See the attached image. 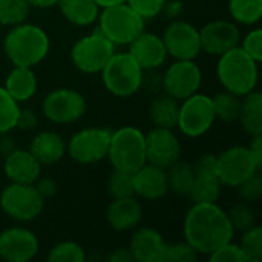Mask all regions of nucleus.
I'll list each match as a JSON object with an SVG mask.
<instances>
[{"mask_svg":"<svg viewBox=\"0 0 262 262\" xmlns=\"http://www.w3.org/2000/svg\"><path fill=\"white\" fill-rule=\"evenodd\" d=\"M126 0H95V3L100 8H106V6H112V5H118V3H124Z\"/></svg>","mask_w":262,"mask_h":262,"instance_id":"603ef678","label":"nucleus"},{"mask_svg":"<svg viewBox=\"0 0 262 262\" xmlns=\"http://www.w3.org/2000/svg\"><path fill=\"white\" fill-rule=\"evenodd\" d=\"M5 54L14 66L32 68L41 63L49 52V37L37 25L18 23L5 37Z\"/></svg>","mask_w":262,"mask_h":262,"instance_id":"f03ea898","label":"nucleus"},{"mask_svg":"<svg viewBox=\"0 0 262 262\" xmlns=\"http://www.w3.org/2000/svg\"><path fill=\"white\" fill-rule=\"evenodd\" d=\"M249 150L255 160V163L258 164V167H262V134L261 135H253L252 141L249 144Z\"/></svg>","mask_w":262,"mask_h":262,"instance_id":"49530a36","label":"nucleus"},{"mask_svg":"<svg viewBox=\"0 0 262 262\" xmlns=\"http://www.w3.org/2000/svg\"><path fill=\"white\" fill-rule=\"evenodd\" d=\"M112 167L117 170L134 173L146 161V143L144 134L134 126H123L112 130L107 157Z\"/></svg>","mask_w":262,"mask_h":262,"instance_id":"39448f33","label":"nucleus"},{"mask_svg":"<svg viewBox=\"0 0 262 262\" xmlns=\"http://www.w3.org/2000/svg\"><path fill=\"white\" fill-rule=\"evenodd\" d=\"M243 233L239 247L246 256V261L259 262L262 259V229L255 224Z\"/></svg>","mask_w":262,"mask_h":262,"instance_id":"c9c22d12","label":"nucleus"},{"mask_svg":"<svg viewBox=\"0 0 262 262\" xmlns=\"http://www.w3.org/2000/svg\"><path fill=\"white\" fill-rule=\"evenodd\" d=\"M3 172L11 183L34 184L40 177L41 164L29 150L14 149L5 155Z\"/></svg>","mask_w":262,"mask_h":262,"instance_id":"aec40b11","label":"nucleus"},{"mask_svg":"<svg viewBox=\"0 0 262 262\" xmlns=\"http://www.w3.org/2000/svg\"><path fill=\"white\" fill-rule=\"evenodd\" d=\"M163 12L169 17V18H177L181 12H183V3L180 0H166Z\"/></svg>","mask_w":262,"mask_h":262,"instance_id":"de8ad7c7","label":"nucleus"},{"mask_svg":"<svg viewBox=\"0 0 262 262\" xmlns=\"http://www.w3.org/2000/svg\"><path fill=\"white\" fill-rule=\"evenodd\" d=\"M236 189L239 192V196L246 203H258L262 198V178L259 172L244 180Z\"/></svg>","mask_w":262,"mask_h":262,"instance_id":"58836bf2","label":"nucleus"},{"mask_svg":"<svg viewBox=\"0 0 262 262\" xmlns=\"http://www.w3.org/2000/svg\"><path fill=\"white\" fill-rule=\"evenodd\" d=\"M259 170L249 147L233 146L216 155L215 173L223 186L238 187L244 180Z\"/></svg>","mask_w":262,"mask_h":262,"instance_id":"9b49d317","label":"nucleus"},{"mask_svg":"<svg viewBox=\"0 0 262 262\" xmlns=\"http://www.w3.org/2000/svg\"><path fill=\"white\" fill-rule=\"evenodd\" d=\"M180 115V101L166 92L157 95L149 106V117L155 127L175 129L178 124Z\"/></svg>","mask_w":262,"mask_h":262,"instance_id":"393cba45","label":"nucleus"},{"mask_svg":"<svg viewBox=\"0 0 262 262\" xmlns=\"http://www.w3.org/2000/svg\"><path fill=\"white\" fill-rule=\"evenodd\" d=\"M48 261L51 262H84L86 261V253L83 247L74 241H63L55 244L49 253H48Z\"/></svg>","mask_w":262,"mask_h":262,"instance_id":"f704fd0d","label":"nucleus"},{"mask_svg":"<svg viewBox=\"0 0 262 262\" xmlns=\"http://www.w3.org/2000/svg\"><path fill=\"white\" fill-rule=\"evenodd\" d=\"M203 83V72L193 60H177L163 75V89L178 101L196 94Z\"/></svg>","mask_w":262,"mask_h":262,"instance_id":"ddd939ff","label":"nucleus"},{"mask_svg":"<svg viewBox=\"0 0 262 262\" xmlns=\"http://www.w3.org/2000/svg\"><path fill=\"white\" fill-rule=\"evenodd\" d=\"M84 97L74 89L58 88L51 91L41 104L43 115L55 124H69L80 120L86 112Z\"/></svg>","mask_w":262,"mask_h":262,"instance_id":"f8f14e48","label":"nucleus"},{"mask_svg":"<svg viewBox=\"0 0 262 262\" xmlns=\"http://www.w3.org/2000/svg\"><path fill=\"white\" fill-rule=\"evenodd\" d=\"M246 54H249L255 61L261 63L262 60V29L250 31L239 46Z\"/></svg>","mask_w":262,"mask_h":262,"instance_id":"79ce46f5","label":"nucleus"},{"mask_svg":"<svg viewBox=\"0 0 262 262\" xmlns=\"http://www.w3.org/2000/svg\"><path fill=\"white\" fill-rule=\"evenodd\" d=\"M29 152L40 164H55L66 154V141L57 132L43 130L34 137Z\"/></svg>","mask_w":262,"mask_h":262,"instance_id":"5701e85b","label":"nucleus"},{"mask_svg":"<svg viewBox=\"0 0 262 262\" xmlns=\"http://www.w3.org/2000/svg\"><path fill=\"white\" fill-rule=\"evenodd\" d=\"M215 111L212 97L204 94H193L180 103V115L177 127L189 138L203 137L215 123Z\"/></svg>","mask_w":262,"mask_h":262,"instance_id":"1a4fd4ad","label":"nucleus"},{"mask_svg":"<svg viewBox=\"0 0 262 262\" xmlns=\"http://www.w3.org/2000/svg\"><path fill=\"white\" fill-rule=\"evenodd\" d=\"M38 238L29 229L11 227L0 233V258L8 262H28L38 253Z\"/></svg>","mask_w":262,"mask_h":262,"instance_id":"dca6fc26","label":"nucleus"},{"mask_svg":"<svg viewBox=\"0 0 262 262\" xmlns=\"http://www.w3.org/2000/svg\"><path fill=\"white\" fill-rule=\"evenodd\" d=\"M107 193L112 196V200L135 196L132 173L114 169L107 180Z\"/></svg>","mask_w":262,"mask_h":262,"instance_id":"72a5a7b5","label":"nucleus"},{"mask_svg":"<svg viewBox=\"0 0 262 262\" xmlns=\"http://www.w3.org/2000/svg\"><path fill=\"white\" fill-rule=\"evenodd\" d=\"M45 206V200L34 184L9 183L0 193V207L12 220L28 223L35 220Z\"/></svg>","mask_w":262,"mask_h":262,"instance_id":"0eeeda50","label":"nucleus"},{"mask_svg":"<svg viewBox=\"0 0 262 262\" xmlns=\"http://www.w3.org/2000/svg\"><path fill=\"white\" fill-rule=\"evenodd\" d=\"M107 261L109 262H134V256L127 249H117L114 250L109 256H107Z\"/></svg>","mask_w":262,"mask_h":262,"instance_id":"09e8293b","label":"nucleus"},{"mask_svg":"<svg viewBox=\"0 0 262 262\" xmlns=\"http://www.w3.org/2000/svg\"><path fill=\"white\" fill-rule=\"evenodd\" d=\"M130 57L140 64L143 71L158 69L167 58L164 41L160 35L150 32H141L129 45Z\"/></svg>","mask_w":262,"mask_h":262,"instance_id":"a211bd4d","label":"nucleus"},{"mask_svg":"<svg viewBox=\"0 0 262 262\" xmlns=\"http://www.w3.org/2000/svg\"><path fill=\"white\" fill-rule=\"evenodd\" d=\"M57 6L63 17L75 26H89L100 14V6L95 0H58Z\"/></svg>","mask_w":262,"mask_h":262,"instance_id":"a878e982","label":"nucleus"},{"mask_svg":"<svg viewBox=\"0 0 262 262\" xmlns=\"http://www.w3.org/2000/svg\"><path fill=\"white\" fill-rule=\"evenodd\" d=\"M258 64L259 63L246 54L239 46H235L220 55L216 75L226 91L244 97L258 86Z\"/></svg>","mask_w":262,"mask_h":262,"instance_id":"7ed1b4c3","label":"nucleus"},{"mask_svg":"<svg viewBox=\"0 0 262 262\" xmlns=\"http://www.w3.org/2000/svg\"><path fill=\"white\" fill-rule=\"evenodd\" d=\"M209 259L212 262H247L239 244H233L232 241L210 253Z\"/></svg>","mask_w":262,"mask_h":262,"instance_id":"a19ab883","label":"nucleus"},{"mask_svg":"<svg viewBox=\"0 0 262 262\" xmlns=\"http://www.w3.org/2000/svg\"><path fill=\"white\" fill-rule=\"evenodd\" d=\"M212 103H213V111H215L216 120H221L224 123L238 121L239 111H241V97L239 95L224 89L212 98Z\"/></svg>","mask_w":262,"mask_h":262,"instance_id":"c756f323","label":"nucleus"},{"mask_svg":"<svg viewBox=\"0 0 262 262\" xmlns=\"http://www.w3.org/2000/svg\"><path fill=\"white\" fill-rule=\"evenodd\" d=\"M166 173H167L169 190H172L181 196H189L193 180H195L193 164L178 160L170 167L166 169Z\"/></svg>","mask_w":262,"mask_h":262,"instance_id":"c85d7f7f","label":"nucleus"},{"mask_svg":"<svg viewBox=\"0 0 262 262\" xmlns=\"http://www.w3.org/2000/svg\"><path fill=\"white\" fill-rule=\"evenodd\" d=\"M126 3L144 20L155 18L163 12L166 0H126Z\"/></svg>","mask_w":262,"mask_h":262,"instance_id":"ea45409f","label":"nucleus"},{"mask_svg":"<svg viewBox=\"0 0 262 262\" xmlns=\"http://www.w3.org/2000/svg\"><path fill=\"white\" fill-rule=\"evenodd\" d=\"M37 123H38V118L32 109H21L20 107L15 127H18L21 130H31V129L37 127Z\"/></svg>","mask_w":262,"mask_h":262,"instance_id":"37998d69","label":"nucleus"},{"mask_svg":"<svg viewBox=\"0 0 262 262\" xmlns=\"http://www.w3.org/2000/svg\"><path fill=\"white\" fill-rule=\"evenodd\" d=\"M132 178L135 196H140L143 200L155 201L163 198L169 192L166 169H161L155 164L146 163L132 173Z\"/></svg>","mask_w":262,"mask_h":262,"instance_id":"6ab92c4d","label":"nucleus"},{"mask_svg":"<svg viewBox=\"0 0 262 262\" xmlns=\"http://www.w3.org/2000/svg\"><path fill=\"white\" fill-rule=\"evenodd\" d=\"M166 241L163 235L150 227H140L130 238L129 250L134 261L138 262H163Z\"/></svg>","mask_w":262,"mask_h":262,"instance_id":"412c9836","label":"nucleus"},{"mask_svg":"<svg viewBox=\"0 0 262 262\" xmlns=\"http://www.w3.org/2000/svg\"><path fill=\"white\" fill-rule=\"evenodd\" d=\"M18 111V103L6 92L5 88L0 86V135L15 129Z\"/></svg>","mask_w":262,"mask_h":262,"instance_id":"473e14b6","label":"nucleus"},{"mask_svg":"<svg viewBox=\"0 0 262 262\" xmlns=\"http://www.w3.org/2000/svg\"><path fill=\"white\" fill-rule=\"evenodd\" d=\"M98 14V31L114 45L127 46L144 31V18L140 17L126 2L101 8Z\"/></svg>","mask_w":262,"mask_h":262,"instance_id":"20e7f679","label":"nucleus"},{"mask_svg":"<svg viewBox=\"0 0 262 262\" xmlns=\"http://www.w3.org/2000/svg\"><path fill=\"white\" fill-rule=\"evenodd\" d=\"M167 55L175 60H193L201 52L200 29L184 20H173L163 34Z\"/></svg>","mask_w":262,"mask_h":262,"instance_id":"4468645a","label":"nucleus"},{"mask_svg":"<svg viewBox=\"0 0 262 262\" xmlns=\"http://www.w3.org/2000/svg\"><path fill=\"white\" fill-rule=\"evenodd\" d=\"M26 0H0V26H15L23 23L29 15Z\"/></svg>","mask_w":262,"mask_h":262,"instance_id":"2f4dec72","label":"nucleus"},{"mask_svg":"<svg viewBox=\"0 0 262 262\" xmlns=\"http://www.w3.org/2000/svg\"><path fill=\"white\" fill-rule=\"evenodd\" d=\"M215 164H216V155L204 154L196 160V163L193 164V169H195V173L215 172Z\"/></svg>","mask_w":262,"mask_h":262,"instance_id":"a18cd8bd","label":"nucleus"},{"mask_svg":"<svg viewBox=\"0 0 262 262\" xmlns=\"http://www.w3.org/2000/svg\"><path fill=\"white\" fill-rule=\"evenodd\" d=\"M196 259L198 253L189 243L166 244L163 262H193Z\"/></svg>","mask_w":262,"mask_h":262,"instance_id":"4c0bfd02","label":"nucleus"},{"mask_svg":"<svg viewBox=\"0 0 262 262\" xmlns=\"http://www.w3.org/2000/svg\"><path fill=\"white\" fill-rule=\"evenodd\" d=\"M29 3L31 8H40V9H46V8H52L58 3V0H26Z\"/></svg>","mask_w":262,"mask_h":262,"instance_id":"8fccbe9b","label":"nucleus"},{"mask_svg":"<svg viewBox=\"0 0 262 262\" xmlns=\"http://www.w3.org/2000/svg\"><path fill=\"white\" fill-rule=\"evenodd\" d=\"M3 88L17 103H23L32 98L37 92V77L32 68L14 66L8 74Z\"/></svg>","mask_w":262,"mask_h":262,"instance_id":"b1692460","label":"nucleus"},{"mask_svg":"<svg viewBox=\"0 0 262 262\" xmlns=\"http://www.w3.org/2000/svg\"><path fill=\"white\" fill-rule=\"evenodd\" d=\"M227 218L235 232H246L256 224V218H255L252 207L244 203L235 204L227 212Z\"/></svg>","mask_w":262,"mask_h":262,"instance_id":"e433bc0d","label":"nucleus"},{"mask_svg":"<svg viewBox=\"0 0 262 262\" xmlns=\"http://www.w3.org/2000/svg\"><path fill=\"white\" fill-rule=\"evenodd\" d=\"M100 74L106 91L118 98L132 97L143 86L144 71L129 52L114 54Z\"/></svg>","mask_w":262,"mask_h":262,"instance_id":"423d86ee","label":"nucleus"},{"mask_svg":"<svg viewBox=\"0 0 262 262\" xmlns=\"http://www.w3.org/2000/svg\"><path fill=\"white\" fill-rule=\"evenodd\" d=\"M243 129L250 135H261L262 134V95L256 89L246 94L241 100V111L239 118Z\"/></svg>","mask_w":262,"mask_h":262,"instance_id":"bb28decb","label":"nucleus"},{"mask_svg":"<svg viewBox=\"0 0 262 262\" xmlns=\"http://www.w3.org/2000/svg\"><path fill=\"white\" fill-rule=\"evenodd\" d=\"M229 12L236 23L255 25L262 17V0H229Z\"/></svg>","mask_w":262,"mask_h":262,"instance_id":"7c9ffc66","label":"nucleus"},{"mask_svg":"<svg viewBox=\"0 0 262 262\" xmlns=\"http://www.w3.org/2000/svg\"><path fill=\"white\" fill-rule=\"evenodd\" d=\"M109 226L117 232H129L137 229L143 218V207L135 196L114 200L106 212Z\"/></svg>","mask_w":262,"mask_h":262,"instance_id":"4be33fe9","label":"nucleus"},{"mask_svg":"<svg viewBox=\"0 0 262 262\" xmlns=\"http://www.w3.org/2000/svg\"><path fill=\"white\" fill-rule=\"evenodd\" d=\"M34 186H35L37 192L41 195L43 200L52 198L57 193V183L54 180H51V178H40L38 177V180L34 183Z\"/></svg>","mask_w":262,"mask_h":262,"instance_id":"c03bdc74","label":"nucleus"},{"mask_svg":"<svg viewBox=\"0 0 262 262\" xmlns=\"http://www.w3.org/2000/svg\"><path fill=\"white\" fill-rule=\"evenodd\" d=\"M201 51L210 55H221L241 41V32L233 21L213 20L200 29Z\"/></svg>","mask_w":262,"mask_h":262,"instance_id":"f3484780","label":"nucleus"},{"mask_svg":"<svg viewBox=\"0 0 262 262\" xmlns=\"http://www.w3.org/2000/svg\"><path fill=\"white\" fill-rule=\"evenodd\" d=\"M14 144H12V140L11 138H2L0 140V154H5L8 155L11 150H14Z\"/></svg>","mask_w":262,"mask_h":262,"instance_id":"3c124183","label":"nucleus"},{"mask_svg":"<svg viewBox=\"0 0 262 262\" xmlns=\"http://www.w3.org/2000/svg\"><path fill=\"white\" fill-rule=\"evenodd\" d=\"M223 184L215 172L195 173L189 196L193 203H216L221 196Z\"/></svg>","mask_w":262,"mask_h":262,"instance_id":"cd10ccee","label":"nucleus"},{"mask_svg":"<svg viewBox=\"0 0 262 262\" xmlns=\"http://www.w3.org/2000/svg\"><path fill=\"white\" fill-rule=\"evenodd\" d=\"M112 130L107 127H88L74 134L66 152L78 164H95L107 157Z\"/></svg>","mask_w":262,"mask_h":262,"instance_id":"9d476101","label":"nucleus"},{"mask_svg":"<svg viewBox=\"0 0 262 262\" xmlns=\"http://www.w3.org/2000/svg\"><path fill=\"white\" fill-rule=\"evenodd\" d=\"M184 239L198 255H210L232 241L235 230L216 203H193L183 224Z\"/></svg>","mask_w":262,"mask_h":262,"instance_id":"f257e3e1","label":"nucleus"},{"mask_svg":"<svg viewBox=\"0 0 262 262\" xmlns=\"http://www.w3.org/2000/svg\"><path fill=\"white\" fill-rule=\"evenodd\" d=\"M114 54V45L97 29L74 43L71 49V60L81 72L98 74Z\"/></svg>","mask_w":262,"mask_h":262,"instance_id":"6e6552de","label":"nucleus"},{"mask_svg":"<svg viewBox=\"0 0 262 262\" xmlns=\"http://www.w3.org/2000/svg\"><path fill=\"white\" fill-rule=\"evenodd\" d=\"M146 161L161 169L170 167L181 157V143L173 129L154 127L144 135Z\"/></svg>","mask_w":262,"mask_h":262,"instance_id":"2eb2a0df","label":"nucleus"}]
</instances>
